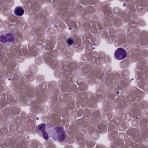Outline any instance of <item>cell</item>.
Listing matches in <instances>:
<instances>
[{
    "instance_id": "5",
    "label": "cell",
    "mask_w": 148,
    "mask_h": 148,
    "mask_svg": "<svg viewBox=\"0 0 148 148\" xmlns=\"http://www.w3.org/2000/svg\"><path fill=\"white\" fill-rule=\"evenodd\" d=\"M13 13L16 16H21L24 14L25 10H24V8L23 6H18L16 7L15 9H14Z\"/></svg>"
},
{
    "instance_id": "6",
    "label": "cell",
    "mask_w": 148,
    "mask_h": 148,
    "mask_svg": "<svg viewBox=\"0 0 148 148\" xmlns=\"http://www.w3.org/2000/svg\"><path fill=\"white\" fill-rule=\"evenodd\" d=\"M66 43L68 46H71L73 43V39L71 38H68L67 39H66Z\"/></svg>"
},
{
    "instance_id": "2",
    "label": "cell",
    "mask_w": 148,
    "mask_h": 148,
    "mask_svg": "<svg viewBox=\"0 0 148 148\" xmlns=\"http://www.w3.org/2000/svg\"><path fill=\"white\" fill-rule=\"evenodd\" d=\"M0 38H1V43L4 44L13 43L14 40L13 35L10 32H1Z\"/></svg>"
},
{
    "instance_id": "3",
    "label": "cell",
    "mask_w": 148,
    "mask_h": 148,
    "mask_svg": "<svg viewBox=\"0 0 148 148\" xmlns=\"http://www.w3.org/2000/svg\"><path fill=\"white\" fill-rule=\"evenodd\" d=\"M127 52L122 47L117 48L114 53V56L117 60H122L127 57Z\"/></svg>"
},
{
    "instance_id": "4",
    "label": "cell",
    "mask_w": 148,
    "mask_h": 148,
    "mask_svg": "<svg viewBox=\"0 0 148 148\" xmlns=\"http://www.w3.org/2000/svg\"><path fill=\"white\" fill-rule=\"evenodd\" d=\"M38 130L42 132L43 138L45 140H48L49 139V135L48 133L46 132V124L45 123H42L38 125Z\"/></svg>"
},
{
    "instance_id": "1",
    "label": "cell",
    "mask_w": 148,
    "mask_h": 148,
    "mask_svg": "<svg viewBox=\"0 0 148 148\" xmlns=\"http://www.w3.org/2000/svg\"><path fill=\"white\" fill-rule=\"evenodd\" d=\"M52 137L58 141H63L65 138V132L61 127H54L52 131Z\"/></svg>"
}]
</instances>
